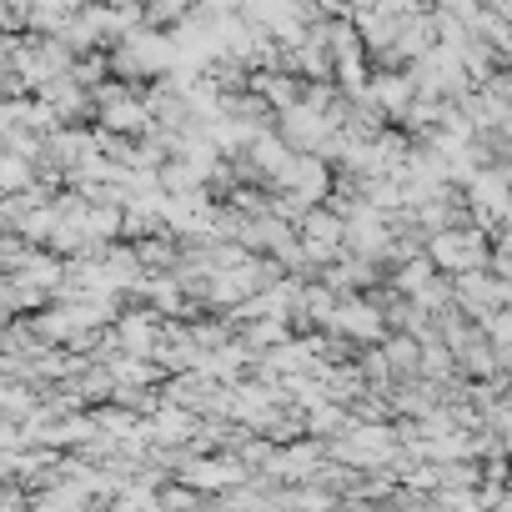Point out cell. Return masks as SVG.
<instances>
[{"mask_svg": "<svg viewBox=\"0 0 512 512\" xmlns=\"http://www.w3.org/2000/svg\"><path fill=\"white\" fill-rule=\"evenodd\" d=\"M422 251H427V262L437 267V272H472V267H487V236H482V226H472V221H462V226H442V231H427V241H422Z\"/></svg>", "mask_w": 512, "mask_h": 512, "instance_id": "obj_1", "label": "cell"}, {"mask_svg": "<svg viewBox=\"0 0 512 512\" xmlns=\"http://www.w3.org/2000/svg\"><path fill=\"white\" fill-rule=\"evenodd\" d=\"M297 246H302V262H307V272L317 277V267H327L332 256L342 251V216L332 211V206H307L302 211V221H297Z\"/></svg>", "mask_w": 512, "mask_h": 512, "instance_id": "obj_2", "label": "cell"}, {"mask_svg": "<svg viewBox=\"0 0 512 512\" xmlns=\"http://www.w3.org/2000/svg\"><path fill=\"white\" fill-rule=\"evenodd\" d=\"M452 307H462L467 317H482L487 307H507L512 302V282L507 277H492L487 267H472V272H452Z\"/></svg>", "mask_w": 512, "mask_h": 512, "instance_id": "obj_3", "label": "cell"}, {"mask_svg": "<svg viewBox=\"0 0 512 512\" xmlns=\"http://www.w3.org/2000/svg\"><path fill=\"white\" fill-rule=\"evenodd\" d=\"M327 332H342L347 342L367 347V342H382L387 322H382V312H377L362 292H352V297H337V307H332V317H327Z\"/></svg>", "mask_w": 512, "mask_h": 512, "instance_id": "obj_4", "label": "cell"}, {"mask_svg": "<svg viewBox=\"0 0 512 512\" xmlns=\"http://www.w3.org/2000/svg\"><path fill=\"white\" fill-rule=\"evenodd\" d=\"M36 96L56 111L61 126H91V116H96V111H91V91H86L71 71H61V76H51L46 86H36Z\"/></svg>", "mask_w": 512, "mask_h": 512, "instance_id": "obj_5", "label": "cell"}, {"mask_svg": "<svg viewBox=\"0 0 512 512\" xmlns=\"http://www.w3.org/2000/svg\"><path fill=\"white\" fill-rule=\"evenodd\" d=\"M362 96H367L387 121H397L402 106H407L417 91H412V76H407L402 66H367V86H362Z\"/></svg>", "mask_w": 512, "mask_h": 512, "instance_id": "obj_6", "label": "cell"}, {"mask_svg": "<svg viewBox=\"0 0 512 512\" xmlns=\"http://www.w3.org/2000/svg\"><path fill=\"white\" fill-rule=\"evenodd\" d=\"M277 136L292 146V151H322L327 146V136H332V121L322 116V111H312V106H287V111H277Z\"/></svg>", "mask_w": 512, "mask_h": 512, "instance_id": "obj_7", "label": "cell"}, {"mask_svg": "<svg viewBox=\"0 0 512 512\" xmlns=\"http://www.w3.org/2000/svg\"><path fill=\"white\" fill-rule=\"evenodd\" d=\"M111 337H116L121 352H141V357H151V347H156V337H161V312L131 302V307H121V312L111 317Z\"/></svg>", "mask_w": 512, "mask_h": 512, "instance_id": "obj_8", "label": "cell"}, {"mask_svg": "<svg viewBox=\"0 0 512 512\" xmlns=\"http://www.w3.org/2000/svg\"><path fill=\"white\" fill-rule=\"evenodd\" d=\"M216 387L221 382H211L201 367H186V372H166L161 382H156V392H161V402H176V407H186V412H206L211 407V397H216Z\"/></svg>", "mask_w": 512, "mask_h": 512, "instance_id": "obj_9", "label": "cell"}, {"mask_svg": "<svg viewBox=\"0 0 512 512\" xmlns=\"http://www.w3.org/2000/svg\"><path fill=\"white\" fill-rule=\"evenodd\" d=\"M131 251H136L141 272H171L176 256H181V241H176L171 231H156V236H136Z\"/></svg>", "mask_w": 512, "mask_h": 512, "instance_id": "obj_10", "label": "cell"}, {"mask_svg": "<svg viewBox=\"0 0 512 512\" xmlns=\"http://www.w3.org/2000/svg\"><path fill=\"white\" fill-rule=\"evenodd\" d=\"M106 372H111L116 387H156L161 382V367L151 357H141V352H116L106 362Z\"/></svg>", "mask_w": 512, "mask_h": 512, "instance_id": "obj_11", "label": "cell"}, {"mask_svg": "<svg viewBox=\"0 0 512 512\" xmlns=\"http://www.w3.org/2000/svg\"><path fill=\"white\" fill-rule=\"evenodd\" d=\"M302 417H307V437H322V442H327V437H337V432L352 422V417H347V407H342V402H327V397H322L317 407H307Z\"/></svg>", "mask_w": 512, "mask_h": 512, "instance_id": "obj_12", "label": "cell"}, {"mask_svg": "<svg viewBox=\"0 0 512 512\" xmlns=\"http://www.w3.org/2000/svg\"><path fill=\"white\" fill-rule=\"evenodd\" d=\"M71 76L91 91V86H101L106 76H111V66H106V46H91V51H76L71 56Z\"/></svg>", "mask_w": 512, "mask_h": 512, "instance_id": "obj_13", "label": "cell"}, {"mask_svg": "<svg viewBox=\"0 0 512 512\" xmlns=\"http://www.w3.org/2000/svg\"><path fill=\"white\" fill-rule=\"evenodd\" d=\"M186 6H191V0H146V6H141V26L166 31V26H176L186 16Z\"/></svg>", "mask_w": 512, "mask_h": 512, "instance_id": "obj_14", "label": "cell"}, {"mask_svg": "<svg viewBox=\"0 0 512 512\" xmlns=\"http://www.w3.org/2000/svg\"><path fill=\"white\" fill-rule=\"evenodd\" d=\"M21 256H26V241L16 231H0V272H16Z\"/></svg>", "mask_w": 512, "mask_h": 512, "instance_id": "obj_15", "label": "cell"}, {"mask_svg": "<svg viewBox=\"0 0 512 512\" xmlns=\"http://www.w3.org/2000/svg\"><path fill=\"white\" fill-rule=\"evenodd\" d=\"M11 317H21L16 312V282H11V272H0V327H6Z\"/></svg>", "mask_w": 512, "mask_h": 512, "instance_id": "obj_16", "label": "cell"}, {"mask_svg": "<svg viewBox=\"0 0 512 512\" xmlns=\"http://www.w3.org/2000/svg\"><path fill=\"white\" fill-rule=\"evenodd\" d=\"M372 6H382V11H392V16H407V11L422 6V0H372Z\"/></svg>", "mask_w": 512, "mask_h": 512, "instance_id": "obj_17", "label": "cell"}, {"mask_svg": "<svg viewBox=\"0 0 512 512\" xmlns=\"http://www.w3.org/2000/svg\"><path fill=\"white\" fill-rule=\"evenodd\" d=\"M0 31H21V16L11 11V0H0Z\"/></svg>", "mask_w": 512, "mask_h": 512, "instance_id": "obj_18", "label": "cell"}, {"mask_svg": "<svg viewBox=\"0 0 512 512\" xmlns=\"http://www.w3.org/2000/svg\"><path fill=\"white\" fill-rule=\"evenodd\" d=\"M482 11H497V16H512V0H477Z\"/></svg>", "mask_w": 512, "mask_h": 512, "instance_id": "obj_19", "label": "cell"}, {"mask_svg": "<svg viewBox=\"0 0 512 512\" xmlns=\"http://www.w3.org/2000/svg\"><path fill=\"white\" fill-rule=\"evenodd\" d=\"M61 6H66V11H81V6H91V0H61Z\"/></svg>", "mask_w": 512, "mask_h": 512, "instance_id": "obj_20", "label": "cell"}]
</instances>
